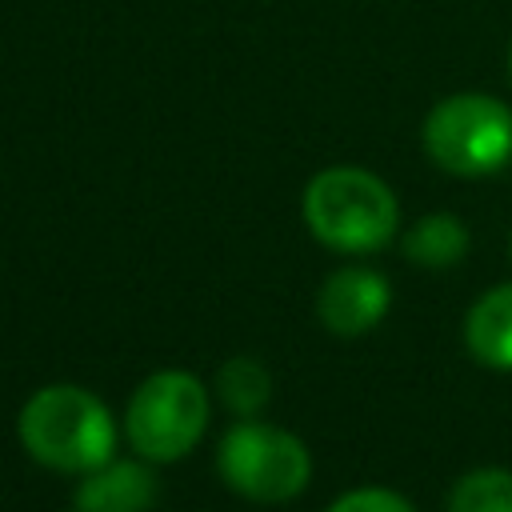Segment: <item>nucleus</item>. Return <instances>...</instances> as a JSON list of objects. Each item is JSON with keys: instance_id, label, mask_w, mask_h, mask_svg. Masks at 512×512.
<instances>
[{"instance_id": "1", "label": "nucleus", "mask_w": 512, "mask_h": 512, "mask_svg": "<svg viewBox=\"0 0 512 512\" xmlns=\"http://www.w3.org/2000/svg\"><path fill=\"white\" fill-rule=\"evenodd\" d=\"M20 444L56 472H92L112 460L116 424L108 408L80 384H48L20 408Z\"/></svg>"}, {"instance_id": "13", "label": "nucleus", "mask_w": 512, "mask_h": 512, "mask_svg": "<svg viewBox=\"0 0 512 512\" xmlns=\"http://www.w3.org/2000/svg\"><path fill=\"white\" fill-rule=\"evenodd\" d=\"M508 68H512V56H508Z\"/></svg>"}, {"instance_id": "10", "label": "nucleus", "mask_w": 512, "mask_h": 512, "mask_svg": "<svg viewBox=\"0 0 512 512\" xmlns=\"http://www.w3.org/2000/svg\"><path fill=\"white\" fill-rule=\"evenodd\" d=\"M216 392L236 416H256L272 396V376L252 356H232L216 372Z\"/></svg>"}, {"instance_id": "9", "label": "nucleus", "mask_w": 512, "mask_h": 512, "mask_svg": "<svg viewBox=\"0 0 512 512\" xmlns=\"http://www.w3.org/2000/svg\"><path fill=\"white\" fill-rule=\"evenodd\" d=\"M468 252V228L452 212H428L404 232V256L420 268H452Z\"/></svg>"}, {"instance_id": "3", "label": "nucleus", "mask_w": 512, "mask_h": 512, "mask_svg": "<svg viewBox=\"0 0 512 512\" xmlns=\"http://www.w3.org/2000/svg\"><path fill=\"white\" fill-rule=\"evenodd\" d=\"M208 428V388L184 368H164L140 380L128 400L124 432L144 460H180L188 456Z\"/></svg>"}, {"instance_id": "2", "label": "nucleus", "mask_w": 512, "mask_h": 512, "mask_svg": "<svg viewBox=\"0 0 512 512\" xmlns=\"http://www.w3.org/2000/svg\"><path fill=\"white\" fill-rule=\"evenodd\" d=\"M304 224L336 252H376L396 236L392 188L364 168H324L304 188Z\"/></svg>"}, {"instance_id": "5", "label": "nucleus", "mask_w": 512, "mask_h": 512, "mask_svg": "<svg viewBox=\"0 0 512 512\" xmlns=\"http://www.w3.org/2000/svg\"><path fill=\"white\" fill-rule=\"evenodd\" d=\"M216 468L232 492L260 500V504H280L308 488L312 456H308L304 440L292 436L288 428L240 420L220 440Z\"/></svg>"}, {"instance_id": "12", "label": "nucleus", "mask_w": 512, "mask_h": 512, "mask_svg": "<svg viewBox=\"0 0 512 512\" xmlns=\"http://www.w3.org/2000/svg\"><path fill=\"white\" fill-rule=\"evenodd\" d=\"M328 512H416V504L392 488H352L332 500Z\"/></svg>"}, {"instance_id": "8", "label": "nucleus", "mask_w": 512, "mask_h": 512, "mask_svg": "<svg viewBox=\"0 0 512 512\" xmlns=\"http://www.w3.org/2000/svg\"><path fill=\"white\" fill-rule=\"evenodd\" d=\"M468 352L496 372H512V284L488 288L464 320Z\"/></svg>"}, {"instance_id": "6", "label": "nucleus", "mask_w": 512, "mask_h": 512, "mask_svg": "<svg viewBox=\"0 0 512 512\" xmlns=\"http://www.w3.org/2000/svg\"><path fill=\"white\" fill-rule=\"evenodd\" d=\"M392 304L388 280L372 268H336L316 296V316L336 336H360L384 320Z\"/></svg>"}, {"instance_id": "7", "label": "nucleus", "mask_w": 512, "mask_h": 512, "mask_svg": "<svg viewBox=\"0 0 512 512\" xmlns=\"http://www.w3.org/2000/svg\"><path fill=\"white\" fill-rule=\"evenodd\" d=\"M156 472L136 460H108L84 472L72 508L76 512H148L156 504Z\"/></svg>"}, {"instance_id": "4", "label": "nucleus", "mask_w": 512, "mask_h": 512, "mask_svg": "<svg viewBox=\"0 0 512 512\" xmlns=\"http://www.w3.org/2000/svg\"><path fill=\"white\" fill-rule=\"evenodd\" d=\"M424 152L452 176H488L512 160L508 104L460 92L440 100L424 120Z\"/></svg>"}, {"instance_id": "11", "label": "nucleus", "mask_w": 512, "mask_h": 512, "mask_svg": "<svg viewBox=\"0 0 512 512\" xmlns=\"http://www.w3.org/2000/svg\"><path fill=\"white\" fill-rule=\"evenodd\" d=\"M448 512H512V472L508 468L464 472L448 492Z\"/></svg>"}]
</instances>
